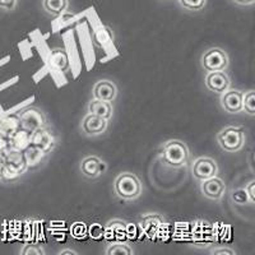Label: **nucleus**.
Wrapping results in <instances>:
<instances>
[{
  "label": "nucleus",
  "instance_id": "obj_1",
  "mask_svg": "<svg viewBox=\"0 0 255 255\" xmlns=\"http://www.w3.org/2000/svg\"><path fill=\"white\" fill-rule=\"evenodd\" d=\"M86 19L90 27L93 44L99 46L105 54V58L101 59V63H108L109 60L119 55V51L114 42L113 31L106 24L102 23L93 6L86 9Z\"/></svg>",
  "mask_w": 255,
  "mask_h": 255
},
{
  "label": "nucleus",
  "instance_id": "obj_2",
  "mask_svg": "<svg viewBox=\"0 0 255 255\" xmlns=\"http://www.w3.org/2000/svg\"><path fill=\"white\" fill-rule=\"evenodd\" d=\"M158 159L165 167L181 170L189 167L191 161V151L184 140L168 139L159 147Z\"/></svg>",
  "mask_w": 255,
  "mask_h": 255
},
{
  "label": "nucleus",
  "instance_id": "obj_3",
  "mask_svg": "<svg viewBox=\"0 0 255 255\" xmlns=\"http://www.w3.org/2000/svg\"><path fill=\"white\" fill-rule=\"evenodd\" d=\"M41 58L44 60V65L47 68V73L49 76H51L56 87L60 88L68 84L67 74L70 72V65L64 47L49 49Z\"/></svg>",
  "mask_w": 255,
  "mask_h": 255
},
{
  "label": "nucleus",
  "instance_id": "obj_4",
  "mask_svg": "<svg viewBox=\"0 0 255 255\" xmlns=\"http://www.w3.org/2000/svg\"><path fill=\"white\" fill-rule=\"evenodd\" d=\"M113 191L119 200L131 203L143 195V183L134 172L122 171L114 179Z\"/></svg>",
  "mask_w": 255,
  "mask_h": 255
},
{
  "label": "nucleus",
  "instance_id": "obj_5",
  "mask_svg": "<svg viewBox=\"0 0 255 255\" xmlns=\"http://www.w3.org/2000/svg\"><path fill=\"white\" fill-rule=\"evenodd\" d=\"M216 142L225 153H239L247 144V130L238 125H226L217 133Z\"/></svg>",
  "mask_w": 255,
  "mask_h": 255
},
{
  "label": "nucleus",
  "instance_id": "obj_6",
  "mask_svg": "<svg viewBox=\"0 0 255 255\" xmlns=\"http://www.w3.org/2000/svg\"><path fill=\"white\" fill-rule=\"evenodd\" d=\"M231 64V59L227 51L220 46H211L202 52L199 65L204 73L227 70Z\"/></svg>",
  "mask_w": 255,
  "mask_h": 255
},
{
  "label": "nucleus",
  "instance_id": "obj_7",
  "mask_svg": "<svg viewBox=\"0 0 255 255\" xmlns=\"http://www.w3.org/2000/svg\"><path fill=\"white\" fill-rule=\"evenodd\" d=\"M190 174L195 183L199 184L203 180L220 175V165L213 157L199 156L191 159L189 163Z\"/></svg>",
  "mask_w": 255,
  "mask_h": 255
},
{
  "label": "nucleus",
  "instance_id": "obj_8",
  "mask_svg": "<svg viewBox=\"0 0 255 255\" xmlns=\"http://www.w3.org/2000/svg\"><path fill=\"white\" fill-rule=\"evenodd\" d=\"M77 35H78L79 45H81L82 55H83L86 68H87V70L93 69L96 63L95 44H93L92 37H91V31L86 17L77 23Z\"/></svg>",
  "mask_w": 255,
  "mask_h": 255
},
{
  "label": "nucleus",
  "instance_id": "obj_9",
  "mask_svg": "<svg viewBox=\"0 0 255 255\" xmlns=\"http://www.w3.org/2000/svg\"><path fill=\"white\" fill-rule=\"evenodd\" d=\"M18 122H19V128L26 129V130L33 133L37 129L45 128L49 125V119H47L46 114L41 109L36 106H26L20 111H18Z\"/></svg>",
  "mask_w": 255,
  "mask_h": 255
},
{
  "label": "nucleus",
  "instance_id": "obj_10",
  "mask_svg": "<svg viewBox=\"0 0 255 255\" xmlns=\"http://www.w3.org/2000/svg\"><path fill=\"white\" fill-rule=\"evenodd\" d=\"M108 168L109 166L106 161L100 156H97V154H87V156H84L79 161L78 165L81 176L84 180H88V181L100 179L102 175L106 174Z\"/></svg>",
  "mask_w": 255,
  "mask_h": 255
},
{
  "label": "nucleus",
  "instance_id": "obj_11",
  "mask_svg": "<svg viewBox=\"0 0 255 255\" xmlns=\"http://www.w3.org/2000/svg\"><path fill=\"white\" fill-rule=\"evenodd\" d=\"M198 188H199L202 197L209 202H213V203H220L221 200L225 198V195L227 194L226 181L220 175H216V176L200 181L198 184Z\"/></svg>",
  "mask_w": 255,
  "mask_h": 255
},
{
  "label": "nucleus",
  "instance_id": "obj_12",
  "mask_svg": "<svg viewBox=\"0 0 255 255\" xmlns=\"http://www.w3.org/2000/svg\"><path fill=\"white\" fill-rule=\"evenodd\" d=\"M109 129H110V120L92 115V114L86 113L79 123V131L86 138H97V136L105 135Z\"/></svg>",
  "mask_w": 255,
  "mask_h": 255
},
{
  "label": "nucleus",
  "instance_id": "obj_13",
  "mask_svg": "<svg viewBox=\"0 0 255 255\" xmlns=\"http://www.w3.org/2000/svg\"><path fill=\"white\" fill-rule=\"evenodd\" d=\"M64 40V50L67 52L68 60H69L70 72H72L73 78H78L79 74L82 73V61L81 54H79L78 45L74 38V32L72 29L67 28V31L63 33Z\"/></svg>",
  "mask_w": 255,
  "mask_h": 255
},
{
  "label": "nucleus",
  "instance_id": "obj_14",
  "mask_svg": "<svg viewBox=\"0 0 255 255\" xmlns=\"http://www.w3.org/2000/svg\"><path fill=\"white\" fill-rule=\"evenodd\" d=\"M218 104H220L221 110L225 114L229 115H238V114L243 113V106H241V101H243V91L239 88L230 87L225 92L218 95Z\"/></svg>",
  "mask_w": 255,
  "mask_h": 255
},
{
  "label": "nucleus",
  "instance_id": "obj_15",
  "mask_svg": "<svg viewBox=\"0 0 255 255\" xmlns=\"http://www.w3.org/2000/svg\"><path fill=\"white\" fill-rule=\"evenodd\" d=\"M119 96V88L113 79L101 78L96 81L91 90V99L102 100L114 104Z\"/></svg>",
  "mask_w": 255,
  "mask_h": 255
},
{
  "label": "nucleus",
  "instance_id": "obj_16",
  "mask_svg": "<svg viewBox=\"0 0 255 255\" xmlns=\"http://www.w3.org/2000/svg\"><path fill=\"white\" fill-rule=\"evenodd\" d=\"M204 87L215 95H221L232 87V79L227 70L208 72L204 74Z\"/></svg>",
  "mask_w": 255,
  "mask_h": 255
},
{
  "label": "nucleus",
  "instance_id": "obj_17",
  "mask_svg": "<svg viewBox=\"0 0 255 255\" xmlns=\"http://www.w3.org/2000/svg\"><path fill=\"white\" fill-rule=\"evenodd\" d=\"M31 144L40 148V149H42V151H45L49 154L54 151V148L56 147V138L52 134V131L50 130L49 125L45 128H41V129H37V130L32 133Z\"/></svg>",
  "mask_w": 255,
  "mask_h": 255
},
{
  "label": "nucleus",
  "instance_id": "obj_18",
  "mask_svg": "<svg viewBox=\"0 0 255 255\" xmlns=\"http://www.w3.org/2000/svg\"><path fill=\"white\" fill-rule=\"evenodd\" d=\"M162 225L163 218L158 213H145L144 216H142L139 223L142 232H144V235L149 239H153L158 235Z\"/></svg>",
  "mask_w": 255,
  "mask_h": 255
},
{
  "label": "nucleus",
  "instance_id": "obj_19",
  "mask_svg": "<svg viewBox=\"0 0 255 255\" xmlns=\"http://www.w3.org/2000/svg\"><path fill=\"white\" fill-rule=\"evenodd\" d=\"M86 111L87 114L100 116V118H104L110 122L114 118V105L111 102L102 101V100L91 99L86 106Z\"/></svg>",
  "mask_w": 255,
  "mask_h": 255
},
{
  "label": "nucleus",
  "instance_id": "obj_20",
  "mask_svg": "<svg viewBox=\"0 0 255 255\" xmlns=\"http://www.w3.org/2000/svg\"><path fill=\"white\" fill-rule=\"evenodd\" d=\"M86 17V10L83 13H78V14H74V13H70L69 10L63 14H60L59 17L54 18L51 23V29L52 33H58V32L63 31V29L69 28L72 24H77L81 19Z\"/></svg>",
  "mask_w": 255,
  "mask_h": 255
},
{
  "label": "nucleus",
  "instance_id": "obj_21",
  "mask_svg": "<svg viewBox=\"0 0 255 255\" xmlns=\"http://www.w3.org/2000/svg\"><path fill=\"white\" fill-rule=\"evenodd\" d=\"M127 223L119 218L110 220L104 229V235L108 240H125L127 238Z\"/></svg>",
  "mask_w": 255,
  "mask_h": 255
},
{
  "label": "nucleus",
  "instance_id": "obj_22",
  "mask_svg": "<svg viewBox=\"0 0 255 255\" xmlns=\"http://www.w3.org/2000/svg\"><path fill=\"white\" fill-rule=\"evenodd\" d=\"M41 6L45 14L51 18H56L69 10L70 1L69 0H42Z\"/></svg>",
  "mask_w": 255,
  "mask_h": 255
},
{
  "label": "nucleus",
  "instance_id": "obj_23",
  "mask_svg": "<svg viewBox=\"0 0 255 255\" xmlns=\"http://www.w3.org/2000/svg\"><path fill=\"white\" fill-rule=\"evenodd\" d=\"M47 156H49V153H46L45 151H42V149H40V148L35 147V145L32 144H29L23 151L24 162H26V166L28 170L29 168L38 167Z\"/></svg>",
  "mask_w": 255,
  "mask_h": 255
},
{
  "label": "nucleus",
  "instance_id": "obj_24",
  "mask_svg": "<svg viewBox=\"0 0 255 255\" xmlns=\"http://www.w3.org/2000/svg\"><path fill=\"white\" fill-rule=\"evenodd\" d=\"M105 255H115V254H124V255H133L135 254L133 245L127 240H113L106 244L104 249Z\"/></svg>",
  "mask_w": 255,
  "mask_h": 255
},
{
  "label": "nucleus",
  "instance_id": "obj_25",
  "mask_svg": "<svg viewBox=\"0 0 255 255\" xmlns=\"http://www.w3.org/2000/svg\"><path fill=\"white\" fill-rule=\"evenodd\" d=\"M31 131L18 128L17 130L12 134V142H13V149L14 151L23 152L29 144H31Z\"/></svg>",
  "mask_w": 255,
  "mask_h": 255
},
{
  "label": "nucleus",
  "instance_id": "obj_26",
  "mask_svg": "<svg viewBox=\"0 0 255 255\" xmlns=\"http://www.w3.org/2000/svg\"><path fill=\"white\" fill-rule=\"evenodd\" d=\"M241 106H243V113L245 115L254 118L255 116V92L254 90H247L243 91V101H241Z\"/></svg>",
  "mask_w": 255,
  "mask_h": 255
},
{
  "label": "nucleus",
  "instance_id": "obj_27",
  "mask_svg": "<svg viewBox=\"0 0 255 255\" xmlns=\"http://www.w3.org/2000/svg\"><path fill=\"white\" fill-rule=\"evenodd\" d=\"M176 1L184 12L199 13L204 10L208 0H176Z\"/></svg>",
  "mask_w": 255,
  "mask_h": 255
},
{
  "label": "nucleus",
  "instance_id": "obj_28",
  "mask_svg": "<svg viewBox=\"0 0 255 255\" xmlns=\"http://www.w3.org/2000/svg\"><path fill=\"white\" fill-rule=\"evenodd\" d=\"M230 198L235 204L238 206H253L255 203V200H253L252 198L249 197V194L247 193V190L244 188H239L236 190H232L231 194H230Z\"/></svg>",
  "mask_w": 255,
  "mask_h": 255
},
{
  "label": "nucleus",
  "instance_id": "obj_29",
  "mask_svg": "<svg viewBox=\"0 0 255 255\" xmlns=\"http://www.w3.org/2000/svg\"><path fill=\"white\" fill-rule=\"evenodd\" d=\"M20 255H46V250L41 244L27 243L19 250Z\"/></svg>",
  "mask_w": 255,
  "mask_h": 255
},
{
  "label": "nucleus",
  "instance_id": "obj_30",
  "mask_svg": "<svg viewBox=\"0 0 255 255\" xmlns=\"http://www.w3.org/2000/svg\"><path fill=\"white\" fill-rule=\"evenodd\" d=\"M209 254L213 255H236L238 252L235 249H232L230 247H222V245H217V247H213L212 249L208 250Z\"/></svg>",
  "mask_w": 255,
  "mask_h": 255
},
{
  "label": "nucleus",
  "instance_id": "obj_31",
  "mask_svg": "<svg viewBox=\"0 0 255 255\" xmlns=\"http://www.w3.org/2000/svg\"><path fill=\"white\" fill-rule=\"evenodd\" d=\"M19 0H0V10L5 13L14 12L18 8Z\"/></svg>",
  "mask_w": 255,
  "mask_h": 255
},
{
  "label": "nucleus",
  "instance_id": "obj_32",
  "mask_svg": "<svg viewBox=\"0 0 255 255\" xmlns=\"http://www.w3.org/2000/svg\"><path fill=\"white\" fill-rule=\"evenodd\" d=\"M102 235H104V229H102V226H100L99 223L92 225V227H91V236L95 239H100L102 238Z\"/></svg>",
  "mask_w": 255,
  "mask_h": 255
},
{
  "label": "nucleus",
  "instance_id": "obj_33",
  "mask_svg": "<svg viewBox=\"0 0 255 255\" xmlns=\"http://www.w3.org/2000/svg\"><path fill=\"white\" fill-rule=\"evenodd\" d=\"M234 5L240 6V8H249L255 4V0H230Z\"/></svg>",
  "mask_w": 255,
  "mask_h": 255
},
{
  "label": "nucleus",
  "instance_id": "obj_34",
  "mask_svg": "<svg viewBox=\"0 0 255 255\" xmlns=\"http://www.w3.org/2000/svg\"><path fill=\"white\" fill-rule=\"evenodd\" d=\"M254 186H255V181L254 180H250L249 183L245 184L244 189L247 190V193L249 194V197L252 198L253 200H255V194H254Z\"/></svg>",
  "mask_w": 255,
  "mask_h": 255
},
{
  "label": "nucleus",
  "instance_id": "obj_35",
  "mask_svg": "<svg viewBox=\"0 0 255 255\" xmlns=\"http://www.w3.org/2000/svg\"><path fill=\"white\" fill-rule=\"evenodd\" d=\"M46 74H49V73H47V68L44 65V67L41 68V69L36 73L35 76H33V81H35V83H38V82H40V78L42 79Z\"/></svg>",
  "mask_w": 255,
  "mask_h": 255
},
{
  "label": "nucleus",
  "instance_id": "obj_36",
  "mask_svg": "<svg viewBox=\"0 0 255 255\" xmlns=\"http://www.w3.org/2000/svg\"><path fill=\"white\" fill-rule=\"evenodd\" d=\"M58 254L60 255H78V252L77 250H73V249H61L59 250Z\"/></svg>",
  "mask_w": 255,
  "mask_h": 255
},
{
  "label": "nucleus",
  "instance_id": "obj_37",
  "mask_svg": "<svg viewBox=\"0 0 255 255\" xmlns=\"http://www.w3.org/2000/svg\"><path fill=\"white\" fill-rule=\"evenodd\" d=\"M4 163H5V156L0 153V180L3 179V170H4Z\"/></svg>",
  "mask_w": 255,
  "mask_h": 255
},
{
  "label": "nucleus",
  "instance_id": "obj_38",
  "mask_svg": "<svg viewBox=\"0 0 255 255\" xmlns=\"http://www.w3.org/2000/svg\"><path fill=\"white\" fill-rule=\"evenodd\" d=\"M165 1H168V0H165Z\"/></svg>",
  "mask_w": 255,
  "mask_h": 255
}]
</instances>
